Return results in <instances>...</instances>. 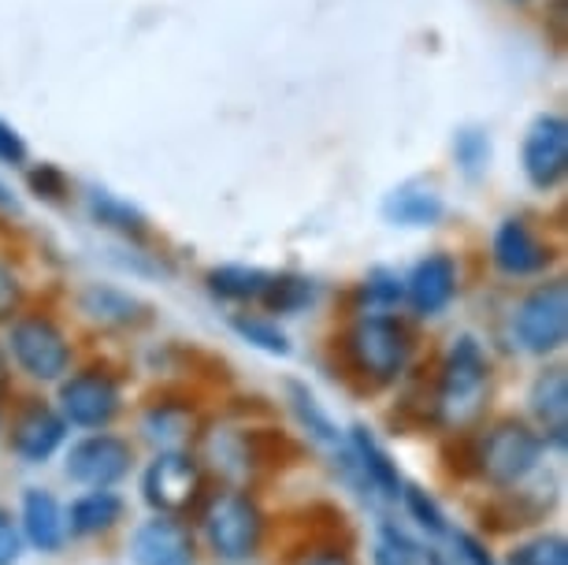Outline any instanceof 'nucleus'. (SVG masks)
<instances>
[{"mask_svg": "<svg viewBox=\"0 0 568 565\" xmlns=\"http://www.w3.org/2000/svg\"><path fill=\"white\" fill-rule=\"evenodd\" d=\"M487 391H490V365L484 346L471 335L454 339L449 354L443 361V376H438V394L435 406L438 417L446 424H471L487 406Z\"/></svg>", "mask_w": 568, "mask_h": 565, "instance_id": "obj_1", "label": "nucleus"}, {"mask_svg": "<svg viewBox=\"0 0 568 565\" xmlns=\"http://www.w3.org/2000/svg\"><path fill=\"white\" fill-rule=\"evenodd\" d=\"M476 473L495 487H520L542 462V440L520 421H498L476 446Z\"/></svg>", "mask_w": 568, "mask_h": 565, "instance_id": "obj_2", "label": "nucleus"}, {"mask_svg": "<svg viewBox=\"0 0 568 565\" xmlns=\"http://www.w3.org/2000/svg\"><path fill=\"white\" fill-rule=\"evenodd\" d=\"M205 536L209 547L223 562H250L261 551L264 514L250 495L220 492L205 506Z\"/></svg>", "mask_w": 568, "mask_h": 565, "instance_id": "obj_3", "label": "nucleus"}, {"mask_svg": "<svg viewBox=\"0 0 568 565\" xmlns=\"http://www.w3.org/2000/svg\"><path fill=\"white\" fill-rule=\"evenodd\" d=\"M353 369L372 383H394L409 365V332L394 316H364L346 339Z\"/></svg>", "mask_w": 568, "mask_h": 565, "instance_id": "obj_4", "label": "nucleus"}, {"mask_svg": "<svg viewBox=\"0 0 568 565\" xmlns=\"http://www.w3.org/2000/svg\"><path fill=\"white\" fill-rule=\"evenodd\" d=\"M201 465L186 451H160L142 476V498L156 514H182L201 498Z\"/></svg>", "mask_w": 568, "mask_h": 565, "instance_id": "obj_5", "label": "nucleus"}, {"mask_svg": "<svg viewBox=\"0 0 568 565\" xmlns=\"http://www.w3.org/2000/svg\"><path fill=\"white\" fill-rule=\"evenodd\" d=\"M513 332H517V343L528 354L561 350L568 335V286L561 280H554L524 297L517 320H513Z\"/></svg>", "mask_w": 568, "mask_h": 565, "instance_id": "obj_6", "label": "nucleus"}, {"mask_svg": "<svg viewBox=\"0 0 568 565\" xmlns=\"http://www.w3.org/2000/svg\"><path fill=\"white\" fill-rule=\"evenodd\" d=\"M131 462H134L131 443L112 432H98L71 446L63 473H68V480H74V484L90 487V492H104V487L120 484V480L131 473Z\"/></svg>", "mask_w": 568, "mask_h": 565, "instance_id": "obj_7", "label": "nucleus"}, {"mask_svg": "<svg viewBox=\"0 0 568 565\" xmlns=\"http://www.w3.org/2000/svg\"><path fill=\"white\" fill-rule=\"evenodd\" d=\"M12 357L34 380H60L71 365V346L63 332L45 316H23L12 324Z\"/></svg>", "mask_w": 568, "mask_h": 565, "instance_id": "obj_8", "label": "nucleus"}, {"mask_svg": "<svg viewBox=\"0 0 568 565\" xmlns=\"http://www.w3.org/2000/svg\"><path fill=\"white\" fill-rule=\"evenodd\" d=\"M123 406L120 383L109 372H79V376L63 380L60 387V417L71 421L74 428H109L115 413Z\"/></svg>", "mask_w": 568, "mask_h": 565, "instance_id": "obj_9", "label": "nucleus"}, {"mask_svg": "<svg viewBox=\"0 0 568 565\" xmlns=\"http://www.w3.org/2000/svg\"><path fill=\"white\" fill-rule=\"evenodd\" d=\"M194 558H197L194 532L171 514H156L142 521L131 536L134 565H194Z\"/></svg>", "mask_w": 568, "mask_h": 565, "instance_id": "obj_10", "label": "nucleus"}, {"mask_svg": "<svg viewBox=\"0 0 568 565\" xmlns=\"http://www.w3.org/2000/svg\"><path fill=\"white\" fill-rule=\"evenodd\" d=\"M568 168V127L561 115H542L524 138V172L535 186L561 183Z\"/></svg>", "mask_w": 568, "mask_h": 565, "instance_id": "obj_11", "label": "nucleus"}, {"mask_svg": "<svg viewBox=\"0 0 568 565\" xmlns=\"http://www.w3.org/2000/svg\"><path fill=\"white\" fill-rule=\"evenodd\" d=\"M63 440H68V421L60 413H52L49 406H30L12 424V451L27 465L49 462L63 446Z\"/></svg>", "mask_w": 568, "mask_h": 565, "instance_id": "obj_12", "label": "nucleus"}, {"mask_svg": "<svg viewBox=\"0 0 568 565\" xmlns=\"http://www.w3.org/2000/svg\"><path fill=\"white\" fill-rule=\"evenodd\" d=\"M349 462L357 468V480L364 492H375L383 498H390V503H398L402 498V476H398V465L390 462L387 446H383L368 428H353L349 432Z\"/></svg>", "mask_w": 568, "mask_h": 565, "instance_id": "obj_13", "label": "nucleus"}, {"mask_svg": "<svg viewBox=\"0 0 568 565\" xmlns=\"http://www.w3.org/2000/svg\"><path fill=\"white\" fill-rule=\"evenodd\" d=\"M23 536L30 539V547L57 554L68 543V509L60 506V498L45 492V487H27L23 492Z\"/></svg>", "mask_w": 568, "mask_h": 565, "instance_id": "obj_14", "label": "nucleus"}, {"mask_svg": "<svg viewBox=\"0 0 568 565\" xmlns=\"http://www.w3.org/2000/svg\"><path fill=\"white\" fill-rule=\"evenodd\" d=\"M409 302L416 305V313L435 316L454 302L457 294V264L446 258V253H432L413 269L409 275Z\"/></svg>", "mask_w": 568, "mask_h": 565, "instance_id": "obj_15", "label": "nucleus"}, {"mask_svg": "<svg viewBox=\"0 0 568 565\" xmlns=\"http://www.w3.org/2000/svg\"><path fill=\"white\" fill-rule=\"evenodd\" d=\"M495 264L509 275H535L550 264V250L535 239L524 220H506L495 231Z\"/></svg>", "mask_w": 568, "mask_h": 565, "instance_id": "obj_16", "label": "nucleus"}, {"mask_svg": "<svg viewBox=\"0 0 568 565\" xmlns=\"http://www.w3.org/2000/svg\"><path fill=\"white\" fill-rule=\"evenodd\" d=\"M531 413L539 417L546 440L565 446V432H568V380L565 369H546L539 380L531 383Z\"/></svg>", "mask_w": 568, "mask_h": 565, "instance_id": "obj_17", "label": "nucleus"}, {"mask_svg": "<svg viewBox=\"0 0 568 565\" xmlns=\"http://www.w3.org/2000/svg\"><path fill=\"white\" fill-rule=\"evenodd\" d=\"M383 216L390 223H398V228H432V223L443 216V198L427 186L405 183L383 201Z\"/></svg>", "mask_w": 568, "mask_h": 565, "instance_id": "obj_18", "label": "nucleus"}, {"mask_svg": "<svg viewBox=\"0 0 568 565\" xmlns=\"http://www.w3.org/2000/svg\"><path fill=\"white\" fill-rule=\"evenodd\" d=\"M120 521H123V498L109 492V487L74 498L68 509V528L74 536H101V532L115 528Z\"/></svg>", "mask_w": 568, "mask_h": 565, "instance_id": "obj_19", "label": "nucleus"}, {"mask_svg": "<svg viewBox=\"0 0 568 565\" xmlns=\"http://www.w3.org/2000/svg\"><path fill=\"white\" fill-rule=\"evenodd\" d=\"M142 428H145L149 440L160 446V451H179V446L194 435V417H190L186 406H175V402H156V406L145 413Z\"/></svg>", "mask_w": 568, "mask_h": 565, "instance_id": "obj_20", "label": "nucleus"}, {"mask_svg": "<svg viewBox=\"0 0 568 565\" xmlns=\"http://www.w3.org/2000/svg\"><path fill=\"white\" fill-rule=\"evenodd\" d=\"M212 291L227 302H250V297H264L267 283L272 275L261 272V269H242V264H227V269H216L209 275Z\"/></svg>", "mask_w": 568, "mask_h": 565, "instance_id": "obj_21", "label": "nucleus"}, {"mask_svg": "<svg viewBox=\"0 0 568 565\" xmlns=\"http://www.w3.org/2000/svg\"><path fill=\"white\" fill-rule=\"evenodd\" d=\"M291 402H294V413H297V421H302V428L313 435L316 443H324V446H338L342 443L335 421L327 417V410L320 406L316 394L308 391L305 383H291Z\"/></svg>", "mask_w": 568, "mask_h": 565, "instance_id": "obj_22", "label": "nucleus"}, {"mask_svg": "<svg viewBox=\"0 0 568 565\" xmlns=\"http://www.w3.org/2000/svg\"><path fill=\"white\" fill-rule=\"evenodd\" d=\"M82 309L90 316L104 320V324H131L138 302H134V297L120 294V291H101V286H90L85 297H82Z\"/></svg>", "mask_w": 568, "mask_h": 565, "instance_id": "obj_23", "label": "nucleus"}, {"mask_svg": "<svg viewBox=\"0 0 568 565\" xmlns=\"http://www.w3.org/2000/svg\"><path fill=\"white\" fill-rule=\"evenodd\" d=\"M509 565H568V543L565 536H535L517 543V551L509 554Z\"/></svg>", "mask_w": 568, "mask_h": 565, "instance_id": "obj_24", "label": "nucleus"}, {"mask_svg": "<svg viewBox=\"0 0 568 565\" xmlns=\"http://www.w3.org/2000/svg\"><path fill=\"white\" fill-rule=\"evenodd\" d=\"M234 332H239L245 343L267 350V354H278V357L291 354V343H286L283 327H278L275 320H264V316H234Z\"/></svg>", "mask_w": 568, "mask_h": 565, "instance_id": "obj_25", "label": "nucleus"}, {"mask_svg": "<svg viewBox=\"0 0 568 565\" xmlns=\"http://www.w3.org/2000/svg\"><path fill=\"white\" fill-rule=\"evenodd\" d=\"M264 302L278 309V313H297V309H305L313 302V283L294 280V275H272V283H267V291H264Z\"/></svg>", "mask_w": 568, "mask_h": 565, "instance_id": "obj_26", "label": "nucleus"}, {"mask_svg": "<svg viewBox=\"0 0 568 565\" xmlns=\"http://www.w3.org/2000/svg\"><path fill=\"white\" fill-rule=\"evenodd\" d=\"M372 558L375 565H420V551H416V543L405 536V532H398L394 525H383Z\"/></svg>", "mask_w": 568, "mask_h": 565, "instance_id": "obj_27", "label": "nucleus"}, {"mask_svg": "<svg viewBox=\"0 0 568 565\" xmlns=\"http://www.w3.org/2000/svg\"><path fill=\"white\" fill-rule=\"evenodd\" d=\"M90 209H93V216H98L104 228H115V231H142V216L131 209V205H123V201H115L109 194H93L90 201Z\"/></svg>", "mask_w": 568, "mask_h": 565, "instance_id": "obj_28", "label": "nucleus"}, {"mask_svg": "<svg viewBox=\"0 0 568 565\" xmlns=\"http://www.w3.org/2000/svg\"><path fill=\"white\" fill-rule=\"evenodd\" d=\"M402 498L405 506H409V514L416 517V525L427 528L432 536H443L446 532V514L438 509V503L427 492H420V487H402Z\"/></svg>", "mask_w": 568, "mask_h": 565, "instance_id": "obj_29", "label": "nucleus"}, {"mask_svg": "<svg viewBox=\"0 0 568 565\" xmlns=\"http://www.w3.org/2000/svg\"><path fill=\"white\" fill-rule=\"evenodd\" d=\"M23 558V532L12 521L4 506H0V565H19Z\"/></svg>", "mask_w": 568, "mask_h": 565, "instance_id": "obj_30", "label": "nucleus"}, {"mask_svg": "<svg viewBox=\"0 0 568 565\" xmlns=\"http://www.w3.org/2000/svg\"><path fill=\"white\" fill-rule=\"evenodd\" d=\"M19 280H16V272L8 269L4 261H0V320H8L19 309Z\"/></svg>", "mask_w": 568, "mask_h": 565, "instance_id": "obj_31", "label": "nucleus"}, {"mask_svg": "<svg viewBox=\"0 0 568 565\" xmlns=\"http://www.w3.org/2000/svg\"><path fill=\"white\" fill-rule=\"evenodd\" d=\"M457 153H460V160H465V168H468V172H476V168H479V164H484V160H487V153H490V149H487V142H484V138H476V134H465V138H460V142H457Z\"/></svg>", "mask_w": 568, "mask_h": 565, "instance_id": "obj_32", "label": "nucleus"}, {"mask_svg": "<svg viewBox=\"0 0 568 565\" xmlns=\"http://www.w3.org/2000/svg\"><path fill=\"white\" fill-rule=\"evenodd\" d=\"M368 291L379 297V302H398V297L405 294V286H402V280H394L390 272H372Z\"/></svg>", "mask_w": 568, "mask_h": 565, "instance_id": "obj_33", "label": "nucleus"}, {"mask_svg": "<svg viewBox=\"0 0 568 565\" xmlns=\"http://www.w3.org/2000/svg\"><path fill=\"white\" fill-rule=\"evenodd\" d=\"M23 157H27L23 138H19L8 123H0V160H8V164H19Z\"/></svg>", "mask_w": 568, "mask_h": 565, "instance_id": "obj_34", "label": "nucleus"}, {"mask_svg": "<svg viewBox=\"0 0 568 565\" xmlns=\"http://www.w3.org/2000/svg\"><path fill=\"white\" fill-rule=\"evenodd\" d=\"M457 547H460V558H465L468 565H495L490 562V554L484 551V543L465 536V532H457Z\"/></svg>", "mask_w": 568, "mask_h": 565, "instance_id": "obj_35", "label": "nucleus"}, {"mask_svg": "<svg viewBox=\"0 0 568 565\" xmlns=\"http://www.w3.org/2000/svg\"><path fill=\"white\" fill-rule=\"evenodd\" d=\"M302 565H349V558L338 547H324V551H316V554H308V558H302Z\"/></svg>", "mask_w": 568, "mask_h": 565, "instance_id": "obj_36", "label": "nucleus"}, {"mask_svg": "<svg viewBox=\"0 0 568 565\" xmlns=\"http://www.w3.org/2000/svg\"><path fill=\"white\" fill-rule=\"evenodd\" d=\"M8 201H12V198H8V190L0 186V205H8Z\"/></svg>", "mask_w": 568, "mask_h": 565, "instance_id": "obj_37", "label": "nucleus"}, {"mask_svg": "<svg viewBox=\"0 0 568 565\" xmlns=\"http://www.w3.org/2000/svg\"><path fill=\"white\" fill-rule=\"evenodd\" d=\"M427 565H446L443 558H435V554H432V558H427Z\"/></svg>", "mask_w": 568, "mask_h": 565, "instance_id": "obj_38", "label": "nucleus"}, {"mask_svg": "<svg viewBox=\"0 0 568 565\" xmlns=\"http://www.w3.org/2000/svg\"><path fill=\"white\" fill-rule=\"evenodd\" d=\"M0 383H4V357H0Z\"/></svg>", "mask_w": 568, "mask_h": 565, "instance_id": "obj_39", "label": "nucleus"}]
</instances>
